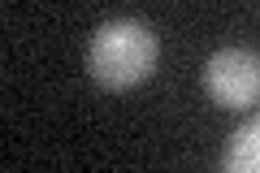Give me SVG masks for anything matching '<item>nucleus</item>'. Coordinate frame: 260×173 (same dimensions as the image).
<instances>
[{
  "label": "nucleus",
  "instance_id": "f257e3e1",
  "mask_svg": "<svg viewBox=\"0 0 260 173\" xmlns=\"http://www.w3.org/2000/svg\"><path fill=\"white\" fill-rule=\"evenodd\" d=\"M160 56V39L139 18H109L87 39V74L109 91L139 87Z\"/></svg>",
  "mask_w": 260,
  "mask_h": 173
},
{
  "label": "nucleus",
  "instance_id": "f03ea898",
  "mask_svg": "<svg viewBox=\"0 0 260 173\" xmlns=\"http://www.w3.org/2000/svg\"><path fill=\"white\" fill-rule=\"evenodd\" d=\"M204 91L221 109L260 104V52H251V48H217L204 61Z\"/></svg>",
  "mask_w": 260,
  "mask_h": 173
},
{
  "label": "nucleus",
  "instance_id": "7ed1b4c3",
  "mask_svg": "<svg viewBox=\"0 0 260 173\" xmlns=\"http://www.w3.org/2000/svg\"><path fill=\"white\" fill-rule=\"evenodd\" d=\"M221 173H260V113L230 134L221 152Z\"/></svg>",
  "mask_w": 260,
  "mask_h": 173
}]
</instances>
